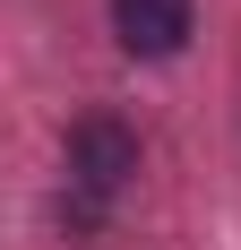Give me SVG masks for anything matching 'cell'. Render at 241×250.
<instances>
[{"label":"cell","mask_w":241,"mask_h":250,"mask_svg":"<svg viewBox=\"0 0 241 250\" xmlns=\"http://www.w3.org/2000/svg\"><path fill=\"white\" fill-rule=\"evenodd\" d=\"M69 173H78V190H86V199H112L120 181L138 173V138H129L112 112H86V121L69 129Z\"/></svg>","instance_id":"1"},{"label":"cell","mask_w":241,"mask_h":250,"mask_svg":"<svg viewBox=\"0 0 241 250\" xmlns=\"http://www.w3.org/2000/svg\"><path fill=\"white\" fill-rule=\"evenodd\" d=\"M112 26L138 61H172L190 43V0H112Z\"/></svg>","instance_id":"2"}]
</instances>
